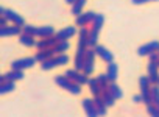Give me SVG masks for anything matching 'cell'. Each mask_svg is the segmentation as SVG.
<instances>
[{
  "instance_id": "cell-3",
  "label": "cell",
  "mask_w": 159,
  "mask_h": 117,
  "mask_svg": "<svg viewBox=\"0 0 159 117\" xmlns=\"http://www.w3.org/2000/svg\"><path fill=\"white\" fill-rule=\"evenodd\" d=\"M67 78H70L72 81H75V83H78V84H88V81H89V78H88V75L83 72V73H80V70H76V69H70V70H66V73H64Z\"/></svg>"
},
{
  "instance_id": "cell-36",
  "label": "cell",
  "mask_w": 159,
  "mask_h": 117,
  "mask_svg": "<svg viewBox=\"0 0 159 117\" xmlns=\"http://www.w3.org/2000/svg\"><path fill=\"white\" fill-rule=\"evenodd\" d=\"M7 22H8V19L5 16H0V27H7Z\"/></svg>"
},
{
  "instance_id": "cell-18",
  "label": "cell",
  "mask_w": 159,
  "mask_h": 117,
  "mask_svg": "<svg viewBox=\"0 0 159 117\" xmlns=\"http://www.w3.org/2000/svg\"><path fill=\"white\" fill-rule=\"evenodd\" d=\"M94 103H95V106H97L98 115H105V114H106V109H108V105L105 103L103 97H102V95H94Z\"/></svg>"
},
{
  "instance_id": "cell-25",
  "label": "cell",
  "mask_w": 159,
  "mask_h": 117,
  "mask_svg": "<svg viewBox=\"0 0 159 117\" xmlns=\"http://www.w3.org/2000/svg\"><path fill=\"white\" fill-rule=\"evenodd\" d=\"M14 81H7V83H0V94H8L11 91H14Z\"/></svg>"
},
{
  "instance_id": "cell-12",
  "label": "cell",
  "mask_w": 159,
  "mask_h": 117,
  "mask_svg": "<svg viewBox=\"0 0 159 117\" xmlns=\"http://www.w3.org/2000/svg\"><path fill=\"white\" fill-rule=\"evenodd\" d=\"M24 78V70H16L13 69L11 72L5 73L0 77V83H7V81H16V80H22Z\"/></svg>"
},
{
  "instance_id": "cell-39",
  "label": "cell",
  "mask_w": 159,
  "mask_h": 117,
  "mask_svg": "<svg viewBox=\"0 0 159 117\" xmlns=\"http://www.w3.org/2000/svg\"><path fill=\"white\" fill-rule=\"evenodd\" d=\"M156 84H159V78H157V83H156Z\"/></svg>"
},
{
  "instance_id": "cell-23",
  "label": "cell",
  "mask_w": 159,
  "mask_h": 117,
  "mask_svg": "<svg viewBox=\"0 0 159 117\" xmlns=\"http://www.w3.org/2000/svg\"><path fill=\"white\" fill-rule=\"evenodd\" d=\"M84 3H86V0H75L73 5H72V13L75 16H80V14H81V11H83Z\"/></svg>"
},
{
  "instance_id": "cell-13",
  "label": "cell",
  "mask_w": 159,
  "mask_h": 117,
  "mask_svg": "<svg viewBox=\"0 0 159 117\" xmlns=\"http://www.w3.org/2000/svg\"><path fill=\"white\" fill-rule=\"evenodd\" d=\"M157 67H159V63H156V61H150V63H148L147 70H148V78H150L151 84H153V83H157V78H159Z\"/></svg>"
},
{
  "instance_id": "cell-21",
  "label": "cell",
  "mask_w": 159,
  "mask_h": 117,
  "mask_svg": "<svg viewBox=\"0 0 159 117\" xmlns=\"http://www.w3.org/2000/svg\"><path fill=\"white\" fill-rule=\"evenodd\" d=\"M108 89H109V92L114 95V98L117 100V98H122L123 97V92H122V89H120V86L116 83V81H111L109 83V86H108Z\"/></svg>"
},
{
  "instance_id": "cell-26",
  "label": "cell",
  "mask_w": 159,
  "mask_h": 117,
  "mask_svg": "<svg viewBox=\"0 0 159 117\" xmlns=\"http://www.w3.org/2000/svg\"><path fill=\"white\" fill-rule=\"evenodd\" d=\"M102 97H103V100H105V103H106L108 106H112L114 101H116V98H114V95L109 92V89H105V91L102 92Z\"/></svg>"
},
{
  "instance_id": "cell-28",
  "label": "cell",
  "mask_w": 159,
  "mask_h": 117,
  "mask_svg": "<svg viewBox=\"0 0 159 117\" xmlns=\"http://www.w3.org/2000/svg\"><path fill=\"white\" fill-rule=\"evenodd\" d=\"M139 86H140V91H148V89H151V81H150L148 75L139 78Z\"/></svg>"
},
{
  "instance_id": "cell-1",
  "label": "cell",
  "mask_w": 159,
  "mask_h": 117,
  "mask_svg": "<svg viewBox=\"0 0 159 117\" xmlns=\"http://www.w3.org/2000/svg\"><path fill=\"white\" fill-rule=\"evenodd\" d=\"M55 83H56L58 86H61L62 89L69 91V92L73 94V95H78L80 92H81V84L72 81V80L67 78L66 75H58V77H55Z\"/></svg>"
},
{
  "instance_id": "cell-9",
  "label": "cell",
  "mask_w": 159,
  "mask_h": 117,
  "mask_svg": "<svg viewBox=\"0 0 159 117\" xmlns=\"http://www.w3.org/2000/svg\"><path fill=\"white\" fill-rule=\"evenodd\" d=\"M153 52H159V41H151L148 44H143L137 49V55L140 56H145V55H150Z\"/></svg>"
},
{
  "instance_id": "cell-32",
  "label": "cell",
  "mask_w": 159,
  "mask_h": 117,
  "mask_svg": "<svg viewBox=\"0 0 159 117\" xmlns=\"http://www.w3.org/2000/svg\"><path fill=\"white\" fill-rule=\"evenodd\" d=\"M151 98H153V103L159 106V84L151 87Z\"/></svg>"
},
{
  "instance_id": "cell-16",
  "label": "cell",
  "mask_w": 159,
  "mask_h": 117,
  "mask_svg": "<svg viewBox=\"0 0 159 117\" xmlns=\"http://www.w3.org/2000/svg\"><path fill=\"white\" fill-rule=\"evenodd\" d=\"M75 33H76V28L75 27H66V28H62V30H59L56 33V38L59 41H67L69 38L75 36Z\"/></svg>"
},
{
  "instance_id": "cell-22",
  "label": "cell",
  "mask_w": 159,
  "mask_h": 117,
  "mask_svg": "<svg viewBox=\"0 0 159 117\" xmlns=\"http://www.w3.org/2000/svg\"><path fill=\"white\" fill-rule=\"evenodd\" d=\"M53 33H55V28H53V27H50V25H47V27H41V28H38V30H36V36H39V38L53 36Z\"/></svg>"
},
{
  "instance_id": "cell-17",
  "label": "cell",
  "mask_w": 159,
  "mask_h": 117,
  "mask_svg": "<svg viewBox=\"0 0 159 117\" xmlns=\"http://www.w3.org/2000/svg\"><path fill=\"white\" fill-rule=\"evenodd\" d=\"M53 53H55V49H42V50H39V52L34 55V58H36V61L44 63V61L50 59V58L53 56Z\"/></svg>"
},
{
  "instance_id": "cell-4",
  "label": "cell",
  "mask_w": 159,
  "mask_h": 117,
  "mask_svg": "<svg viewBox=\"0 0 159 117\" xmlns=\"http://www.w3.org/2000/svg\"><path fill=\"white\" fill-rule=\"evenodd\" d=\"M36 63V58L34 56H27V58H20V59H16L11 63V67L16 69V70H24V69H28V67H33Z\"/></svg>"
},
{
  "instance_id": "cell-6",
  "label": "cell",
  "mask_w": 159,
  "mask_h": 117,
  "mask_svg": "<svg viewBox=\"0 0 159 117\" xmlns=\"http://www.w3.org/2000/svg\"><path fill=\"white\" fill-rule=\"evenodd\" d=\"M86 52H88L86 45H78L76 47V55H75V69L76 70H83L84 59H86Z\"/></svg>"
},
{
  "instance_id": "cell-30",
  "label": "cell",
  "mask_w": 159,
  "mask_h": 117,
  "mask_svg": "<svg viewBox=\"0 0 159 117\" xmlns=\"http://www.w3.org/2000/svg\"><path fill=\"white\" fill-rule=\"evenodd\" d=\"M89 87H91V92H92L94 95H102V92L105 91V87H103L102 84H98V83L89 84Z\"/></svg>"
},
{
  "instance_id": "cell-14",
  "label": "cell",
  "mask_w": 159,
  "mask_h": 117,
  "mask_svg": "<svg viewBox=\"0 0 159 117\" xmlns=\"http://www.w3.org/2000/svg\"><path fill=\"white\" fill-rule=\"evenodd\" d=\"M83 108H84V112L89 115V117H97L98 112H97V106L94 103V100L91 98H84L83 100Z\"/></svg>"
},
{
  "instance_id": "cell-2",
  "label": "cell",
  "mask_w": 159,
  "mask_h": 117,
  "mask_svg": "<svg viewBox=\"0 0 159 117\" xmlns=\"http://www.w3.org/2000/svg\"><path fill=\"white\" fill-rule=\"evenodd\" d=\"M105 22V16L103 14H97L94 22H92V28L89 30V39H88V45L89 47H95L97 45V41H98V33H100V28Z\"/></svg>"
},
{
  "instance_id": "cell-20",
  "label": "cell",
  "mask_w": 159,
  "mask_h": 117,
  "mask_svg": "<svg viewBox=\"0 0 159 117\" xmlns=\"http://www.w3.org/2000/svg\"><path fill=\"white\" fill-rule=\"evenodd\" d=\"M19 41H20V44H22V45H25V47H33V45H36L34 36L27 35V33H22V35L19 36Z\"/></svg>"
},
{
  "instance_id": "cell-31",
  "label": "cell",
  "mask_w": 159,
  "mask_h": 117,
  "mask_svg": "<svg viewBox=\"0 0 159 117\" xmlns=\"http://www.w3.org/2000/svg\"><path fill=\"white\" fill-rule=\"evenodd\" d=\"M147 112L150 115H154V117H159V106L151 103V105H147Z\"/></svg>"
},
{
  "instance_id": "cell-7",
  "label": "cell",
  "mask_w": 159,
  "mask_h": 117,
  "mask_svg": "<svg viewBox=\"0 0 159 117\" xmlns=\"http://www.w3.org/2000/svg\"><path fill=\"white\" fill-rule=\"evenodd\" d=\"M0 14L5 16V17H7L8 21H11L13 24H17V25H20V27H24V25H25L24 17H22V16H19L17 13H14V11L8 10V8H0Z\"/></svg>"
},
{
  "instance_id": "cell-37",
  "label": "cell",
  "mask_w": 159,
  "mask_h": 117,
  "mask_svg": "<svg viewBox=\"0 0 159 117\" xmlns=\"http://www.w3.org/2000/svg\"><path fill=\"white\" fill-rule=\"evenodd\" d=\"M133 101H134V103H140V101H142V94H140V95H134V97H133Z\"/></svg>"
},
{
  "instance_id": "cell-10",
  "label": "cell",
  "mask_w": 159,
  "mask_h": 117,
  "mask_svg": "<svg viewBox=\"0 0 159 117\" xmlns=\"http://www.w3.org/2000/svg\"><path fill=\"white\" fill-rule=\"evenodd\" d=\"M58 38H56V35L55 36H47V38H42V41H36V47L39 49V50H42V49H53L56 44H58Z\"/></svg>"
},
{
  "instance_id": "cell-29",
  "label": "cell",
  "mask_w": 159,
  "mask_h": 117,
  "mask_svg": "<svg viewBox=\"0 0 159 117\" xmlns=\"http://www.w3.org/2000/svg\"><path fill=\"white\" fill-rule=\"evenodd\" d=\"M140 94H142V103H145V105H151V103H153L151 89H148V91H140Z\"/></svg>"
},
{
  "instance_id": "cell-27",
  "label": "cell",
  "mask_w": 159,
  "mask_h": 117,
  "mask_svg": "<svg viewBox=\"0 0 159 117\" xmlns=\"http://www.w3.org/2000/svg\"><path fill=\"white\" fill-rule=\"evenodd\" d=\"M41 67H42V70H50V69H53V67H58L55 56H52L50 59H47V61H44V63H41Z\"/></svg>"
},
{
  "instance_id": "cell-19",
  "label": "cell",
  "mask_w": 159,
  "mask_h": 117,
  "mask_svg": "<svg viewBox=\"0 0 159 117\" xmlns=\"http://www.w3.org/2000/svg\"><path fill=\"white\" fill-rule=\"evenodd\" d=\"M106 73H108V78H109V81H116L117 80V75H119V67H117V64L112 61V63H108V70H106Z\"/></svg>"
},
{
  "instance_id": "cell-33",
  "label": "cell",
  "mask_w": 159,
  "mask_h": 117,
  "mask_svg": "<svg viewBox=\"0 0 159 117\" xmlns=\"http://www.w3.org/2000/svg\"><path fill=\"white\" fill-rule=\"evenodd\" d=\"M36 30H38V27H33V25H24V33H27V35L36 36Z\"/></svg>"
},
{
  "instance_id": "cell-15",
  "label": "cell",
  "mask_w": 159,
  "mask_h": 117,
  "mask_svg": "<svg viewBox=\"0 0 159 117\" xmlns=\"http://www.w3.org/2000/svg\"><path fill=\"white\" fill-rule=\"evenodd\" d=\"M94 49H95L97 55H100V56H102V59H103V61H106V63H112V61H114V55H112L108 49H105L103 45L97 44Z\"/></svg>"
},
{
  "instance_id": "cell-24",
  "label": "cell",
  "mask_w": 159,
  "mask_h": 117,
  "mask_svg": "<svg viewBox=\"0 0 159 117\" xmlns=\"http://www.w3.org/2000/svg\"><path fill=\"white\" fill-rule=\"evenodd\" d=\"M53 49H55V55L66 53V52L69 50V42H67V41H58V44H56Z\"/></svg>"
},
{
  "instance_id": "cell-38",
  "label": "cell",
  "mask_w": 159,
  "mask_h": 117,
  "mask_svg": "<svg viewBox=\"0 0 159 117\" xmlns=\"http://www.w3.org/2000/svg\"><path fill=\"white\" fill-rule=\"evenodd\" d=\"M73 2L75 0H66V3H70V5H73Z\"/></svg>"
},
{
  "instance_id": "cell-5",
  "label": "cell",
  "mask_w": 159,
  "mask_h": 117,
  "mask_svg": "<svg viewBox=\"0 0 159 117\" xmlns=\"http://www.w3.org/2000/svg\"><path fill=\"white\" fill-rule=\"evenodd\" d=\"M95 49H88L86 52V59H84V67H83V72L86 75H91L92 70H94V63H95Z\"/></svg>"
},
{
  "instance_id": "cell-35",
  "label": "cell",
  "mask_w": 159,
  "mask_h": 117,
  "mask_svg": "<svg viewBox=\"0 0 159 117\" xmlns=\"http://www.w3.org/2000/svg\"><path fill=\"white\" fill-rule=\"evenodd\" d=\"M131 2H133L134 5H142V3H148V2H151V0H131Z\"/></svg>"
},
{
  "instance_id": "cell-34",
  "label": "cell",
  "mask_w": 159,
  "mask_h": 117,
  "mask_svg": "<svg viewBox=\"0 0 159 117\" xmlns=\"http://www.w3.org/2000/svg\"><path fill=\"white\" fill-rule=\"evenodd\" d=\"M148 58H150V61H156V63H159V52H153V53H150Z\"/></svg>"
},
{
  "instance_id": "cell-8",
  "label": "cell",
  "mask_w": 159,
  "mask_h": 117,
  "mask_svg": "<svg viewBox=\"0 0 159 117\" xmlns=\"http://www.w3.org/2000/svg\"><path fill=\"white\" fill-rule=\"evenodd\" d=\"M24 33V27L14 24V25H7V27H0V36L5 38V36H16V35H22Z\"/></svg>"
},
{
  "instance_id": "cell-11",
  "label": "cell",
  "mask_w": 159,
  "mask_h": 117,
  "mask_svg": "<svg viewBox=\"0 0 159 117\" xmlns=\"http://www.w3.org/2000/svg\"><path fill=\"white\" fill-rule=\"evenodd\" d=\"M95 13L94 11H88V13H81L78 17H76V25L78 27H86L88 24H92L94 19H95Z\"/></svg>"
}]
</instances>
